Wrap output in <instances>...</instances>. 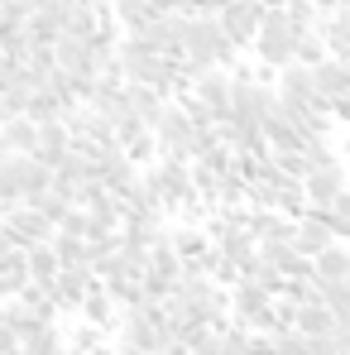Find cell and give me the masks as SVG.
<instances>
[{
    "instance_id": "1",
    "label": "cell",
    "mask_w": 350,
    "mask_h": 355,
    "mask_svg": "<svg viewBox=\"0 0 350 355\" xmlns=\"http://www.w3.org/2000/svg\"><path fill=\"white\" fill-rule=\"evenodd\" d=\"M235 58V44L221 34L216 15H187V34H182V62L197 77L202 67H226Z\"/></svg>"
},
{
    "instance_id": "16",
    "label": "cell",
    "mask_w": 350,
    "mask_h": 355,
    "mask_svg": "<svg viewBox=\"0 0 350 355\" xmlns=\"http://www.w3.org/2000/svg\"><path fill=\"white\" fill-rule=\"evenodd\" d=\"M331 327H336V317H331V307H326L322 297L292 307V331H302V336H326Z\"/></svg>"
},
{
    "instance_id": "19",
    "label": "cell",
    "mask_w": 350,
    "mask_h": 355,
    "mask_svg": "<svg viewBox=\"0 0 350 355\" xmlns=\"http://www.w3.org/2000/svg\"><path fill=\"white\" fill-rule=\"evenodd\" d=\"M235 279H240V284H254V288H264V293H274V297H279V288H283V274H279L259 250L240 264V274H235Z\"/></svg>"
},
{
    "instance_id": "14",
    "label": "cell",
    "mask_w": 350,
    "mask_h": 355,
    "mask_svg": "<svg viewBox=\"0 0 350 355\" xmlns=\"http://www.w3.org/2000/svg\"><path fill=\"white\" fill-rule=\"evenodd\" d=\"M312 92H317V101L326 106V101H336V96H346V62L341 58H326L312 62Z\"/></svg>"
},
{
    "instance_id": "27",
    "label": "cell",
    "mask_w": 350,
    "mask_h": 355,
    "mask_svg": "<svg viewBox=\"0 0 350 355\" xmlns=\"http://www.w3.org/2000/svg\"><path fill=\"white\" fill-rule=\"evenodd\" d=\"M49 250L58 254V264H87V240H82V236L53 231V236H49Z\"/></svg>"
},
{
    "instance_id": "2",
    "label": "cell",
    "mask_w": 350,
    "mask_h": 355,
    "mask_svg": "<svg viewBox=\"0 0 350 355\" xmlns=\"http://www.w3.org/2000/svg\"><path fill=\"white\" fill-rule=\"evenodd\" d=\"M144 182H149L154 202L164 207V216H177V211L197 197L192 168H187L182 159H154V164H144Z\"/></svg>"
},
{
    "instance_id": "23",
    "label": "cell",
    "mask_w": 350,
    "mask_h": 355,
    "mask_svg": "<svg viewBox=\"0 0 350 355\" xmlns=\"http://www.w3.org/2000/svg\"><path fill=\"white\" fill-rule=\"evenodd\" d=\"M24 269H29V284H39V288H49V284L58 279V254L49 250V240L24 250Z\"/></svg>"
},
{
    "instance_id": "31",
    "label": "cell",
    "mask_w": 350,
    "mask_h": 355,
    "mask_svg": "<svg viewBox=\"0 0 350 355\" xmlns=\"http://www.w3.org/2000/svg\"><path fill=\"white\" fill-rule=\"evenodd\" d=\"M221 355H250V331L226 327V336H221Z\"/></svg>"
},
{
    "instance_id": "28",
    "label": "cell",
    "mask_w": 350,
    "mask_h": 355,
    "mask_svg": "<svg viewBox=\"0 0 350 355\" xmlns=\"http://www.w3.org/2000/svg\"><path fill=\"white\" fill-rule=\"evenodd\" d=\"M317 297L331 307L336 322H350V279H341V284H317Z\"/></svg>"
},
{
    "instance_id": "6",
    "label": "cell",
    "mask_w": 350,
    "mask_h": 355,
    "mask_svg": "<svg viewBox=\"0 0 350 355\" xmlns=\"http://www.w3.org/2000/svg\"><path fill=\"white\" fill-rule=\"evenodd\" d=\"M182 34H187V15H182V10L149 15V24L139 29L144 49H149V53H164V58H182Z\"/></svg>"
},
{
    "instance_id": "12",
    "label": "cell",
    "mask_w": 350,
    "mask_h": 355,
    "mask_svg": "<svg viewBox=\"0 0 350 355\" xmlns=\"http://www.w3.org/2000/svg\"><path fill=\"white\" fill-rule=\"evenodd\" d=\"M317 34H322V44H326L331 58H350V5L317 15Z\"/></svg>"
},
{
    "instance_id": "34",
    "label": "cell",
    "mask_w": 350,
    "mask_h": 355,
    "mask_svg": "<svg viewBox=\"0 0 350 355\" xmlns=\"http://www.w3.org/2000/svg\"><path fill=\"white\" fill-rule=\"evenodd\" d=\"M0 302H5V293H0Z\"/></svg>"
},
{
    "instance_id": "33",
    "label": "cell",
    "mask_w": 350,
    "mask_h": 355,
    "mask_svg": "<svg viewBox=\"0 0 350 355\" xmlns=\"http://www.w3.org/2000/svg\"><path fill=\"white\" fill-rule=\"evenodd\" d=\"M111 355H154V351H134V346H120V341H116V351H111Z\"/></svg>"
},
{
    "instance_id": "5",
    "label": "cell",
    "mask_w": 350,
    "mask_h": 355,
    "mask_svg": "<svg viewBox=\"0 0 350 355\" xmlns=\"http://www.w3.org/2000/svg\"><path fill=\"white\" fill-rule=\"evenodd\" d=\"M292 24L283 19V10H264V19H259V29H254V39H250V49H254V58L264 62V67H283L292 62Z\"/></svg>"
},
{
    "instance_id": "18",
    "label": "cell",
    "mask_w": 350,
    "mask_h": 355,
    "mask_svg": "<svg viewBox=\"0 0 350 355\" xmlns=\"http://www.w3.org/2000/svg\"><path fill=\"white\" fill-rule=\"evenodd\" d=\"M168 245H173V254L187 264V259H202L207 250H211V240H207V231L197 226V221H182V226H173L168 231Z\"/></svg>"
},
{
    "instance_id": "26",
    "label": "cell",
    "mask_w": 350,
    "mask_h": 355,
    "mask_svg": "<svg viewBox=\"0 0 350 355\" xmlns=\"http://www.w3.org/2000/svg\"><path fill=\"white\" fill-rule=\"evenodd\" d=\"M29 207H34V211H44V216L58 226L62 216L72 211V197H67V192H58V187H44V192H34V197H29Z\"/></svg>"
},
{
    "instance_id": "17",
    "label": "cell",
    "mask_w": 350,
    "mask_h": 355,
    "mask_svg": "<svg viewBox=\"0 0 350 355\" xmlns=\"http://www.w3.org/2000/svg\"><path fill=\"white\" fill-rule=\"evenodd\" d=\"M77 312H82V322H91V327H101V331H116V317H120V307H116V297L106 293L101 284H96L91 293L82 297V307H77Z\"/></svg>"
},
{
    "instance_id": "21",
    "label": "cell",
    "mask_w": 350,
    "mask_h": 355,
    "mask_svg": "<svg viewBox=\"0 0 350 355\" xmlns=\"http://www.w3.org/2000/svg\"><path fill=\"white\" fill-rule=\"evenodd\" d=\"M125 101H130V111L144 120V125H154L159 111L168 106V96H159L154 87H144V82H125Z\"/></svg>"
},
{
    "instance_id": "22",
    "label": "cell",
    "mask_w": 350,
    "mask_h": 355,
    "mask_svg": "<svg viewBox=\"0 0 350 355\" xmlns=\"http://www.w3.org/2000/svg\"><path fill=\"white\" fill-rule=\"evenodd\" d=\"M0 149L5 154H34V120L29 116L0 120Z\"/></svg>"
},
{
    "instance_id": "30",
    "label": "cell",
    "mask_w": 350,
    "mask_h": 355,
    "mask_svg": "<svg viewBox=\"0 0 350 355\" xmlns=\"http://www.w3.org/2000/svg\"><path fill=\"white\" fill-rule=\"evenodd\" d=\"M144 130H149V125H144V120L134 116V111H125V116L116 120V144H120V149H125V144H130V139H139V135H144Z\"/></svg>"
},
{
    "instance_id": "32",
    "label": "cell",
    "mask_w": 350,
    "mask_h": 355,
    "mask_svg": "<svg viewBox=\"0 0 350 355\" xmlns=\"http://www.w3.org/2000/svg\"><path fill=\"white\" fill-rule=\"evenodd\" d=\"M144 5H149V15H168V10L182 5V0H144Z\"/></svg>"
},
{
    "instance_id": "13",
    "label": "cell",
    "mask_w": 350,
    "mask_h": 355,
    "mask_svg": "<svg viewBox=\"0 0 350 355\" xmlns=\"http://www.w3.org/2000/svg\"><path fill=\"white\" fill-rule=\"evenodd\" d=\"M350 279V245L331 240L322 254H312V284H341Z\"/></svg>"
},
{
    "instance_id": "15",
    "label": "cell",
    "mask_w": 350,
    "mask_h": 355,
    "mask_svg": "<svg viewBox=\"0 0 350 355\" xmlns=\"http://www.w3.org/2000/svg\"><path fill=\"white\" fill-rule=\"evenodd\" d=\"M62 154H67V125L62 120H39L34 125V159L53 168Z\"/></svg>"
},
{
    "instance_id": "29",
    "label": "cell",
    "mask_w": 350,
    "mask_h": 355,
    "mask_svg": "<svg viewBox=\"0 0 350 355\" xmlns=\"http://www.w3.org/2000/svg\"><path fill=\"white\" fill-rule=\"evenodd\" d=\"M269 336V355H307V336L292 331V327H279V331H264Z\"/></svg>"
},
{
    "instance_id": "11",
    "label": "cell",
    "mask_w": 350,
    "mask_h": 355,
    "mask_svg": "<svg viewBox=\"0 0 350 355\" xmlns=\"http://www.w3.org/2000/svg\"><path fill=\"white\" fill-rule=\"evenodd\" d=\"M192 96H197L211 116H226V111H231V72H221V67H202V72L192 77Z\"/></svg>"
},
{
    "instance_id": "20",
    "label": "cell",
    "mask_w": 350,
    "mask_h": 355,
    "mask_svg": "<svg viewBox=\"0 0 350 355\" xmlns=\"http://www.w3.org/2000/svg\"><path fill=\"white\" fill-rule=\"evenodd\" d=\"M15 178H19V192H24V202H29L34 192L53 187V168H49V164H39L34 154H15Z\"/></svg>"
},
{
    "instance_id": "4",
    "label": "cell",
    "mask_w": 350,
    "mask_h": 355,
    "mask_svg": "<svg viewBox=\"0 0 350 355\" xmlns=\"http://www.w3.org/2000/svg\"><path fill=\"white\" fill-rule=\"evenodd\" d=\"M231 327L240 331H279V317H274V293L254 288V284H231Z\"/></svg>"
},
{
    "instance_id": "24",
    "label": "cell",
    "mask_w": 350,
    "mask_h": 355,
    "mask_svg": "<svg viewBox=\"0 0 350 355\" xmlns=\"http://www.w3.org/2000/svg\"><path fill=\"white\" fill-rule=\"evenodd\" d=\"M29 284V269H24V250H10V254H0V293L15 297L19 288Z\"/></svg>"
},
{
    "instance_id": "9",
    "label": "cell",
    "mask_w": 350,
    "mask_h": 355,
    "mask_svg": "<svg viewBox=\"0 0 350 355\" xmlns=\"http://www.w3.org/2000/svg\"><path fill=\"white\" fill-rule=\"evenodd\" d=\"M96 288V274H91V264H58V279L49 284V293L58 302V312H77L82 307V297Z\"/></svg>"
},
{
    "instance_id": "3",
    "label": "cell",
    "mask_w": 350,
    "mask_h": 355,
    "mask_svg": "<svg viewBox=\"0 0 350 355\" xmlns=\"http://www.w3.org/2000/svg\"><path fill=\"white\" fill-rule=\"evenodd\" d=\"M149 130H154L159 159H182V164H192V154H197V125L187 120V111H182L177 101H168Z\"/></svg>"
},
{
    "instance_id": "8",
    "label": "cell",
    "mask_w": 350,
    "mask_h": 355,
    "mask_svg": "<svg viewBox=\"0 0 350 355\" xmlns=\"http://www.w3.org/2000/svg\"><path fill=\"white\" fill-rule=\"evenodd\" d=\"M259 19H264V5H259V0H226V5H221V15H216L221 34L231 39L235 49H245V44L254 39Z\"/></svg>"
},
{
    "instance_id": "10",
    "label": "cell",
    "mask_w": 350,
    "mask_h": 355,
    "mask_svg": "<svg viewBox=\"0 0 350 355\" xmlns=\"http://www.w3.org/2000/svg\"><path fill=\"white\" fill-rule=\"evenodd\" d=\"M0 226L10 231V240H15L19 250H29V245H44V240L53 236V221H49L44 211H34L29 202H19L15 211H5V216H0Z\"/></svg>"
},
{
    "instance_id": "25",
    "label": "cell",
    "mask_w": 350,
    "mask_h": 355,
    "mask_svg": "<svg viewBox=\"0 0 350 355\" xmlns=\"http://www.w3.org/2000/svg\"><path fill=\"white\" fill-rule=\"evenodd\" d=\"M111 19L120 24V34H139L149 24V5L144 0H111Z\"/></svg>"
},
{
    "instance_id": "7",
    "label": "cell",
    "mask_w": 350,
    "mask_h": 355,
    "mask_svg": "<svg viewBox=\"0 0 350 355\" xmlns=\"http://www.w3.org/2000/svg\"><path fill=\"white\" fill-rule=\"evenodd\" d=\"M346 182H350V173H346L341 159H336V164H322V168H312V173H302V202H307V211H326L331 197H336Z\"/></svg>"
}]
</instances>
